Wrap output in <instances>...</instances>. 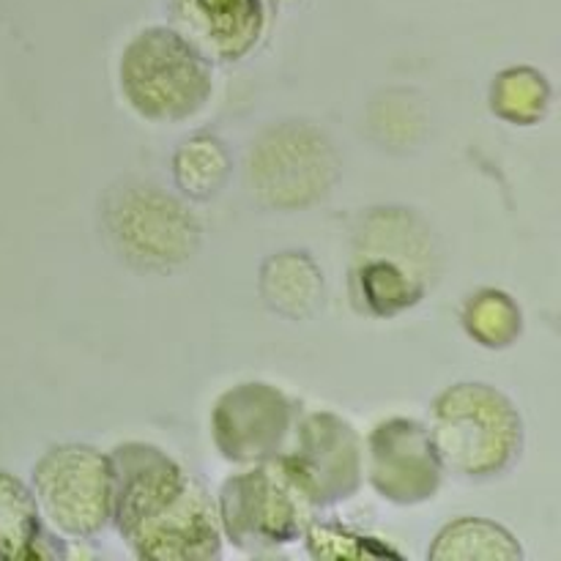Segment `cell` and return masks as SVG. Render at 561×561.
Here are the masks:
<instances>
[{"mask_svg": "<svg viewBox=\"0 0 561 561\" xmlns=\"http://www.w3.org/2000/svg\"><path fill=\"white\" fill-rule=\"evenodd\" d=\"M113 524L137 559L206 561L222 553L217 507L206 488L157 444L110 453Z\"/></svg>", "mask_w": 561, "mask_h": 561, "instance_id": "1", "label": "cell"}, {"mask_svg": "<svg viewBox=\"0 0 561 561\" xmlns=\"http://www.w3.org/2000/svg\"><path fill=\"white\" fill-rule=\"evenodd\" d=\"M274 463L318 513L359 493L365 482V442L345 416L327 409L307 411L296 416Z\"/></svg>", "mask_w": 561, "mask_h": 561, "instance_id": "7", "label": "cell"}, {"mask_svg": "<svg viewBox=\"0 0 561 561\" xmlns=\"http://www.w3.org/2000/svg\"><path fill=\"white\" fill-rule=\"evenodd\" d=\"M463 327L469 337L485 348H507L520 337L524 316L513 296L496 288H485L466 301Z\"/></svg>", "mask_w": 561, "mask_h": 561, "instance_id": "18", "label": "cell"}, {"mask_svg": "<svg viewBox=\"0 0 561 561\" xmlns=\"http://www.w3.org/2000/svg\"><path fill=\"white\" fill-rule=\"evenodd\" d=\"M548 104H551V85L546 75L531 66L504 69L491 85V110L507 124H537L548 113Z\"/></svg>", "mask_w": 561, "mask_h": 561, "instance_id": "17", "label": "cell"}, {"mask_svg": "<svg viewBox=\"0 0 561 561\" xmlns=\"http://www.w3.org/2000/svg\"><path fill=\"white\" fill-rule=\"evenodd\" d=\"M305 546L307 553L312 559H383L400 553L394 548H389L387 542H381L378 537L362 535V531L351 529V526L337 524V520H318L312 518V524L305 531Z\"/></svg>", "mask_w": 561, "mask_h": 561, "instance_id": "19", "label": "cell"}, {"mask_svg": "<svg viewBox=\"0 0 561 561\" xmlns=\"http://www.w3.org/2000/svg\"><path fill=\"white\" fill-rule=\"evenodd\" d=\"M337 175L340 157L332 140L307 121L268 126L247 157L250 195L274 211H301L323 201Z\"/></svg>", "mask_w": 561, "mask_h": 561, "instance_id": "6", "label": "cell"}, {"mask_svg": "<svg viewBox=\"0 0 561 561\" xmlns=\"http://www.w3.org/2000/svg\"><path fill=\"white\" fill-rule=\"evenodd\" d=\"M427 559L436 561H520V542L502 524L485 518L449 520L427 548Z\"/></svg>", "mask_w": 561, "mask_h": 561, "instance_id": "15", "label": "cell"}, {"mask_svg": "<svg viewBox=\"0 0 561 561\" xmlns=\"http://www.w3.org/2000/svg\"><path fill=\"white\" fill-rule=\"evenodd\" d=\"M257 288L268 310L288 321H305L323 301V274L310 252H277L263 261Z\"/></svg>", "mask_w": 561, "mask_h": 561, "instance_id": "14", "label": "cell"}, {"mask_svg": "<svg viewBox=\"0 0 561 561\" xmlns=\"http://www.w3.org/2000/svg\"><path fill=\"white\" fill-rule=\"evenodd\" d=\"M31 493L44 524L66 540H91L113 524L110 453L88 444H58L36 460Z\"/></svg>", "mask_w": 561, "mask_h": 561, "instance_id": "8", "label": "cell"}, {"mask_svg": "<svg viewBox=\"0 0 561 561\" xmlns=\"http://www.w3.org/2000/svg\"><path fill=\"white\" fill-rule=\"evenodd\" d=\"M351 268V296L362 312L392 318L411 310L427 290L431 233L403 208H378L359 233Z\"/></svg>", "mask_w": 561, "mask_h": 561, "instance_id": "4", "label": "cell"}, {"mask_svg": "<svg viewBox=\"0 0 561 561\" xmlns=\"http://www.w3.org/2000/svg\"><path fill=\"white\" fill-rule=\"evenodd\" d=\"M299 414V405L274 383L241 381L214 403V447L233 466L266 463L285 447Z\"/></svg>", "mask_w": 561, "mask_h": 561, "instance_id": "10", "label": "cell"}, {"mask_svg": "<svg viewBox=\"0 0 561 561\" xmlns=\"http://www.w3.org/2000/svg\"><path fill=\"white\" fill-rule=\"evenodd\" d=\"M222 540L244 553H268L301 540L316 510L294 491L274 460L239 466L214 502Z\"/></svg>", "mask_w": 561, "mask_h": 561, "instance_id": "9", "label": "cell"}, {"mask_svg": "<svg viewBox=\"0 0 561 561\" xmlns=\"http://www.w3.org/2000/svg\"><path fill=\"white\" fill-rule=\"evenodd\" d=\"M102 225L113 250L142 272H170L201 244V222L184 201L151 181H124L104 197Z\"/></svg>", "mask_w": 561, "mask_h": 561, "instance_id": "5", "label": "cell"}, {"mask_svg": "<svg viewBox=\"0 0 561 561\" xmlns=\"http://www.w3.org/2000/svg\"><path fill=\"white\" fill-rule=\"evenodd\" d=\"M66 557L64 537L44 524L31 488L0 471V561Z\"/></svg>", "mask_w": 561, "mask_h": 561, "instance_id": "13", "label": "cell"}, {"mask_svg": "<svg viewBox=\"0 0 561 561\" xmlns=\"http://www.w3.org/2000/svg\"><path fill=\"white\" fill-rule=\"evenodd\" d=\"M179 27L211 64H239L257 47L266 25L263 0H179Z\"/></svg>", "mask_w": 561, "mask_h": 561, "instance_id": "12", "label": "cell"}, {"mask_svg": "<svg viewBox=\"0 0 561 561\" xmlns=\"http://www.w3.org/2000/svg\"><path fill=\"white\" fill-rule=\"evenodd\" d=\"M431 438L444 471L493 480L513 469L524 449V420L502 389L453 383L431 405Z\"/></svg>", "mask_w": 561, "mask_h": 561, "instance_id": "2", "label": "cell"}, {"mask_svg": "<svg viewBox=\"0 0 561 561\" xmlns=\"http://www.w3.org/2000/svg\"><path fill=\"white\" fill-rule=\"evenodd\" d=\"M118 88L137 118L181 124L211 102L214 64L181 31L153 25L121 53Z\"/></svg>", "mask_w": 561, "mask_h": 561, "instance_id": "3", "label": "cell"}, {"mask_svg": "<svg viewBox=\"0 0 561 561\" xmlns=\"http://www.w3.org/2000/svg\"><path fill=\"white\" fill-rule=\"evenodd\" d=\"M365 477L383 502L398 507L436 499L444 482V466L427 425L409 416L378 422L365 444Z\"/></svg>", "mask_w": 561, "mask_h": 561, "instance_id": "11", "label": "cell"}, {"mask_svg": "<svg viewBox=\"0 0 561 561\" xmlns=\"http://www.w3.org/2000/svg\"><path fill=\"white\" fill-rule=\"evenodd\" d=\"M230 175V153L219 137L195 135L173 153L175 186L192 201H211Z\"/></svg>", "mask_w": 561, "mask_h": 561, "instance_id": "16", "label": "cell"}]
</instances>
